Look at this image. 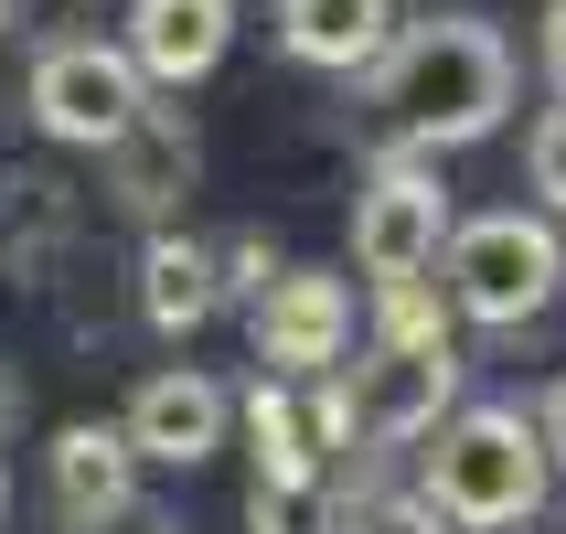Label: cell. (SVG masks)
I'll use <instances>...</instances> for the list:
<instances>
[{
	"instance_id": "5b68a950",
	"label": "cell",
	"mask_w": 566,
	"mask_h": 534,
	"mask_svg": "<svg viewBox=\"0 0 566 534\" xmlns=\"http://www.w3.org/2000/svg\"><path fill=\"white\" fill-rule=\"evenodd\" d=\"M449 182L428 150H385L353 192V268L364 279H428L439 268V235H449Z\"/></svg>"
},
{
	"instance_id": "3957f363",
	"label": "cell",
	"mask_w": 566,
	"mask_h": 534,
	"mask_svg": "<svg viewBox=\"0 0 566 534\" xmlns=\"http://www.w3.org/2000/svg\"><path fill=\"white\" fill-rule=\"evenodd\" d=\"M556 289H566L556 214L503 203V214H471V224H449V235H439V300H449V321L524 332L535 311H556Z\"/></svg>"
},
{
	"instance_id": "e0dca14e",
	"label": "cell",
	"mask_w": 566,
	"mask_h": 534,
	"mask_svg": "<svg viewBox=\"0 0 566 534\" xmlns=\"http://www.w3.org/2000/svg\"><path fill=\"white\" fill-rule=\"evenodd\" d=\"M279 268H289V256L268 247V235H235V247H214V279H224V300H235V289H247V300H256V289L279 279Z\"/></svg>"
},
{
	"instance_id": "ffe728a7",
	"label": "cell",
	"mask_w": 566,
	"mask_h": 534,
	"mask_svg": "<svg viewBox=\"0 0 566 534\" xmlns=\"http://www.w3.org/2000/svg\"><path fill=\"white\" fill-rule=\"evenodd\" d=\"M0 22H11V0H0Z\"/></svg>"
},
{
	"instance_id": "4fadbf2b",
	"label": "cell",
	"mask_w": 566,
	"mask_h": 534,
	"mask_svg": "<svg viewBox=\"0 0 566 534\" xmlns=\"http://www.w3.org/2000/svg\"><path fill=\"white\" fill-rule=\"evenodd\" d=\"M247 534H343V492L321 481H256L247 492Z\"/></svg>"
},
{
	"instance_id": "52a82bcc",
	"label": "cell",
	"mask_w": 566,
	"mask_h": 534,
	"mask_svg": "<svg viewBox=\"0 0 566 534\" xmlns=\"http://www.w3.org/2000/svg\"><path fill=\"white\" fill-rule=\"evenodd\" d=\"M118 439L139 471H203L224 439H235V396H224L214 375H192V364H171V375H150L139 396H128Z\"/></svg>"
},
{
	"instance_id": "7a4b0ae2",
	"label": "cell",
	"mask_w": 566,
	"mask_h": 534,
	"mask_svg": "<svg viewBox=\"0 0 566 534\" xmlns=\"http://www.w3.org/2000/svg\"><path fill=\"white\" fill-rule=\"evenodd\" d=\"M556 492L535 449V417L524 407H449L428 428V460H417V503L439 513L449 534H503Z\"/></svg>"
},
{
	"instance_id": "ac0fdd59",
	"label": "cell",
	"mask_w": 566,
	"mask_h": 534,
	"mask_svg": "<svg viewBox=\"0 0 566 534\" xmlns=\"http://www.w3.org/2000/svg\"><path fill=\"white\" fill-rule=\"evenodd\" d=\"M535 449H545V471L566 481V375L545 385V407H535Z\"/></svg>"
},
{
	"instance_id": "7c38bea8",
	"label": "cell",
	"mask_w": 566,
	"mask_h": 534,
	"mask_svg": "<svg viewBox=\"0 0 566 534\" xmlns=\"http://www.w3.org/2000/svg\"><path fill=\"white\" fill-rule=\"evenodd\" d=\"M235 417H247V439H256V481H321V439H311V407H300V385L256 375Z\"/></svg>"
},
{
	"instance_id": "d6986e66",
	"label": "cell",
	"mask_w": 566,
	"mask_h": 534,
	"mask_svg": "<svg viewBox=\"0 0 566 534\" xmlns=\"http://www.w3.org/2000/svg\"><path fill=\"white\" fill-rule=\"evenodd\" d=\"M545 86L566 96V0H545Z\"/></svg>"
},
{
	"instance_id": "8fae6325",
	"label": "cell",
	"mask_w": 566,
	"mask_h": 534,
	"mask_svg": "<svg viewBox=\"0 0 566 534\" xmlns=\"http://www.w3.org/2000/svg\"><path fill=\"white\" fill-rule=\"evenodd\" d=\"M54 503L75 513V524H118V513L139 503V460H128L118 428L75 417V428L54 439Z\"/></svg>"
},
{
	"instance_id": "5bb4252c",
	"label": "cell",
	"mask_w": 566,
	"mask_h": 534,
	"mask_svg": "<svg viewBox=\"0 0 566 534\" xmlns=\"http://www.w3.org/2000/svg\"><path fill=\"white\" fill-rule=\"evenodd\" d=\"M375 343H396V353H449V300L428 279H375Z\"/></svg>"
},
{
	"instance_id": "277c9868",
	"label": "cell",
	"mask_w": 566,
	"mask_h": 534,
	"mask_svg": "<svg viewBox=\"0 0 566 534\" xmlns=\"http://www.w3.org/2000/svg\"><path fill=\"white\" fill-rule=\"evenodd\" d=\"M22 107H32V128H43V139H64V150H118L128 128L150 118V86L128 75L118 43L64 32V43H43V54H32Z\"/></svg>"
},
{
	"instance_id": "8992f818",
	"label": "cell",
	"mask_w": 566,
	"mask_h": 534,
	"mask_svg": "<svg viewBox=\"0 0 566 534\" xmlns=\"http://www.w3.org/2000/svg\"><path fill=\"white\" fill-rule=\"evenodd\" d=\"M343 353H353V279L343 268H279L256 289V364L279 385L343 375Z\"/></svg>"
},
{
	"instance_id": "6da1fadb",
	"label": "cell",
	"mask_w": 566,
	"mask_h": 534,
	"mask_svg": "<svg viewBox=\"0 0 566 534\" xmlns=\"http://www.w3.org/2000/svg\"><path fill=\"white\" fill-rule=\"evenodd\" d=\"M364 75H375V107H385V150H428V160L492 139L503 107H513V43L481 11L396 22Z\"/></svg>"
},
{
	"instance_id": "ba28073f",
	"label": "cell",
	"mask_w": 566,
	"mask_h": 534,
	"mask_svg": "<svg viewBox=\"0 0 566 534\" xmlns=\"http://www.w3.org/2000/svg\"><path fill=\"white\" fill-rule=\"evenodd\" d=\"M235 43V0H128L118 54L139 86H203Z\"/></svg>"
},
{
	"instance_id": "9c48e42d",
	"label": "cell",
	"mask_w": 566,
	"mask_h": 534,
	"mask_svg": "<svg viewBox=\"0 0 566 534\" xmlns=\"http://www.w3.org/2000/svg\"><path fill=\"white\" fill-rule=\"evenodd\" d=\"M396 32V0H279V43L311 75H364Z\"/></svg>"
},
{
	"instance_id": "44dd1931",
	"label": "cell",
	"mask_w": 566,
	"mask_h": 534,
	"mask_svg": "<svg viewBox=\"0 0 566 534\" xmlns=\"http://www.w3.org/2000/svg\"><path fill=\"white\" fill-rule=\"evenodd\" d=\"M0 503H11V481H0Z\"/></svg>"
},
{
	"instance_id": "9a60e30c",
	"label": "cell",
	"mask_w": 566,
	"mask_h": 534,
	"mask_svg": "<svg viewBox=\"0 0 566 534\" xmlns=\"http://www.w3.org/2000/svg\"><path fill=\"white\" fill-rule=\"evenodd\" d=\"M524 182H535L545 214H566V107H545V118L524 128Z\"/></svg>"
},
{
	"instance_id": "2e32d148",
	"label": "cell",
	"mask_w": 566,
	"mask_h": 534,
	"mask_svg": "<svg viewBox=\"0 0 566 534\" xmlns=\"http://www.w3.org/2000/svg\"><path fill=\"white\" fill-rule=\"evenodd\" d=\"M343 534H449V524L417 503V492H375V503H353V513H343Z\"/></svg>"
},
{
	"instance_id": "30bf717a",
	"label": "cell",
	"mask_w": 566,
	"mask_h": 534,
	"mask_svg": "<svg viewBox=\"0 0 566 534\" xmlns=\"http://www.w3.org/2000/svg\"><path fill=\"white\" fill-rule=\"evenodd\" d=\"M214 311H224L214 247H203V235H150V247H139V321L182 343V332H203Z\"/></svg>"
}]
</instances>
